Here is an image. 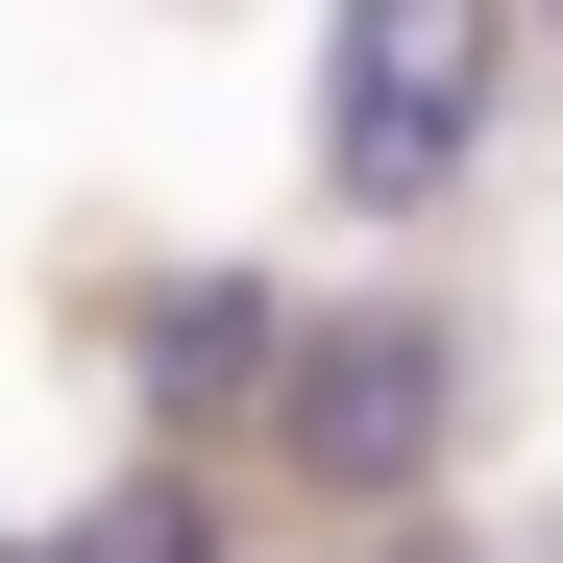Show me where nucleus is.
<instances>
[{"mask_svg":"<svg viewBox=\"0 0 563 563\" xmlns=\"http://www.w3.org/2000/svg\"><path fill=\"white\" fill-rule=\"evenodd\" d=\"M269 367H295V319H269V269H197V295H147V417H172V441L269 417Z\"/></svg>","mask_w":563,"mask_h":563,"instance_id":"3","label":"nucleus"},{"mask_svg":"<svg viewBox=\"0 0 563 563\" xmlns=\"http://www.w3.org/2000/svg\"><path fill=\"white\" fill-rule=\"evenodd\" d=\"M269 441H295L343 515H417V490H441V441H465V343H441V319H295Z\"/></svg>","mask_w":563,"mask_h":563,"instance_id":"2","label":"nucleus"},{"mask_svg":"<svg viewBox=\"0 0 563 563\" xmlns=\"http://www.w3.org/2000/svg\"><path fill=\"white\" fill-rule=\"evenodd\" d=\"M490 99H515V0H343V49H319V197L441 221L465 147H490Z\"/></svg>","mask_w":563,"mask_h":563,"instance_id":"1","label":"nucleus"},{"mask_svg":"<svg viewBox=\"0 0 563 563\" xmlns=\"http://www.w3.org/2000/svg\"><path fill=\"white\" fill-rule=\"evenodd\" d=\"M0 563H49V539H0Z\"/></svg>","mask_w":563,"mask_h":563,"instance_id":"6","label":"nucleus"},{"mask_svg":"<svg viewBox=\"0 0 563 563\" xmlns=\"http://www.w3.org/2000/svg\"><path fill=\"white\" fill-rule=\"evenodd\" d=\"M367 563H465V539H417V515H367Z\"/></svg>","mask_w":563,"mask_h":563,"instance_id":"5","label":"nucleus"},{"mask_svg":"<svg viewBox=\"0 0 563 563\" xmlns=\"http://www.w3.org/2000/svg\"><path fill=\"white\" fill-rule=\"evenodd\" d=\"M49 563H221V515H197V465H123V490L74 515Z\"/></svg>","mask_w":563,"mask_h":563,"instance_id":"4","label":"nucleus"}]
</instances>
